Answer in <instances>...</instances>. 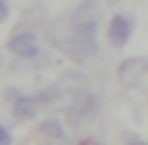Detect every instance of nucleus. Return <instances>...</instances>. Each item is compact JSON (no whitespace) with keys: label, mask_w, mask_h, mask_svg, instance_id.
<instances>
[{"label":"nucleus","mask_w":148,"mask_h":145,"mask_svg":"<svg viewBox=\"0 0 148 145\" xmlns=\"http://www.w3.org/2000/svg\"><path fill=\"white\" fill-rule=\"evenodd\" d=\"M65 33H53V42L59 44L68 59L86 62L98 53V0H80V6L62 18Z\"/></svg>","instance_id":"f257e3e1"},{"label":"nucleus","mask_w":148,"mask_h":145,"mask_svg":"<svg viewBox=\"0 0 148 145\" xmlns=\"http://www.w3.org/2000/svg\"><path fill=\"white\" fill-rule=\"evenodd\" d=\"M83 92H86V74L83 71H65L62 77H56L45 89H39L33 98H36L39 107H56V104H65V101L71 104Z\"/></svg>","instance_id":"f03ea898"},{"label":"nucleus","mask_w":148,"mask_h":145,"mask_svg":"<svg viewBox=\"0 0 148 145\" xmlns=\"http://www.w3.org/2000/svg\"><path fill=\"white\" fill-rule=\"evenodd\" d=\"M98 110H101L98 95H92L89 89H86L83 95H77V98L65 107V122H68V127H83V124H89L98 116Z\"/></svg>","instance_id":"7ed1b4c3"},{"label":"nucleus","mask_w":148,"mask_h":145,"mask_svg":"<svg viewBox=\"0 0 148 145\" xmlns=\"http://www.w3.org/2000/svg\"><path fill=\"white\" fill-rule=\"evenodd\" d=\"M119 83L121 86H127V89H133V86H139V83L148 77V59L145 56H127V59H121L119 62Z\"/></svg>","instance_id":"20e7f679"},{"label":"nucleus","mask_w":148,"mask_h":145,"mask_svg":"<svg viewBox=\"0 0 148 145\" xmlns=\"http://www.w3.org/2000/svg\"><path fill=\"white\" fill-rule=\"evenodd\" d=\"M9 51L15 53L18 59H39L42 53V42L33 30H18L15 36L9 39Z\"/></svg>","instance_id":"39448f33"},{"label":"nucleus","mask_w":148,"mask_h":145,"mask_svg":"<svg viewBox=\"0 0 148 145\" xmlns=\"http://www.w3.org/2000/svg\"><path fill=\"white\" fill-rule=\"evenodd\" d=\"M130 36H133V18L125 15V12H116L113 18H110L107 24V39L113 47H125L130 42Z\"/></svg>","instance_id":"423d86ee"},{"label":"nucleus","mask_w":148,"mask_h":145,"mask_svg":"<svg viewBox=\"0 0 148 145\" xmlns=\"http://www.w3.org/2000/svg\"><path fill=\"white\" fill-rule=\"evenodd\" d=\"M39 113V104H36L33 95H18L15 101H12V116H15V122H30L36 118Z\"/></svg>","instance_id":"0eeeda50"},{"label":"nucleus","mask_w":148,"mask_h":145,"mask_svg":"<svg viewBox=\"0 0 148 145\" xmlns=\"http://www.w3.org/2000/svg\"><path fill=\"white\" fill-rule=\"evenodd\" d=\"M65 136V124L59 118H47V122L39 124V142L42 145H53V142H62Z\"/></svg>","instance_id":"6e6552de"},{"label":"nucleus","mask_w":148,"mask_h":145,"mask_svg":"<svg viewBox=\"0 0 148 145\" xmlns=\"http://www.w3.org/2000/svg\"><path fill=\"white\" fill-rule=\"evenodd\" d=\"M9 12H12V9H9V0H0V24L9 21Z\"/></svg>","instance_id":"1a4fd4ad"},{"label":"nucleus","mask_w":148,"mask_h":145,"mask_svg":"<svg viewBox=\"0 0 148 145\" xmlns=\"http://www.w3.org/2000/svg\"><path fill=\"white\" fill-rule=\"evenodd\" d=\"M0 145H12V133L6 124H0Z\"/></svg>","instance_id":"9d476101"},{"label":"nucleus","mask_w":148,"mask_h":145,"mask_svg":"<svg viewBox=\"0 0 148 145\" xmlns=\"http://www.w3.org/2000/svg\"><path fill=\"white\" fill-rule=\"evenodd\" d=\"M125 145H148V142H145L142 136H136V133H127V136H125Z\"/></svg>","instance_id":"9b49d317"},{"label":"nucleus","mask_w":148,"mask_h":145,"mask_svg":"<svg viewBox=\"0 0 148 145\" xmlns=\"http://www.w3.org/2000/svg\"><path fill=\"white\" fill-rule=\"evenodd\" d=\"M0 65H3V56H0Z\"/></svg>","instance_id":"f8f14e48"}]
</instances>
